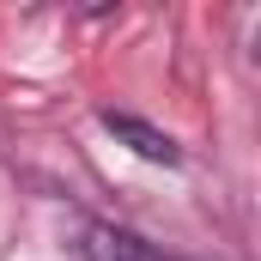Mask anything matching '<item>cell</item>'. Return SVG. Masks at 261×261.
Returning <instances> with one entry per match:
<instances>
[{
    "label": "cell",
    "mask_w": 261,
    "mask_h": 261,
    "mask_svg": "<svg viewBox=\"0 0 261 261\" xmlns=\"http://www.w3.org/2000/svg\"><path fill=\"white\" fill-rule=\"evenodd\" d=\"M103 128L116 134L128 152H140L146 164H182V146H176V140H170L164 128H152V122L128 116V110H103Z\"/></svg>",
    "instance_id": "obj_1"
},
{
    "label": "cell",
    "mask_w": 261,
    "mask_h": 261,
    "mask_svg": "<svg viewBox=\"0 0 261 261\" xmlns=\"http://www.w3.org/2000/svg\"><path fill=\"white\" fill-rule=\"evenodd\" d=\"M85 261H164L152 255L134 231H116V225H91L85 231Z\"/></svg>",
    "instance_id": "obj_2"
}]
</instances>
